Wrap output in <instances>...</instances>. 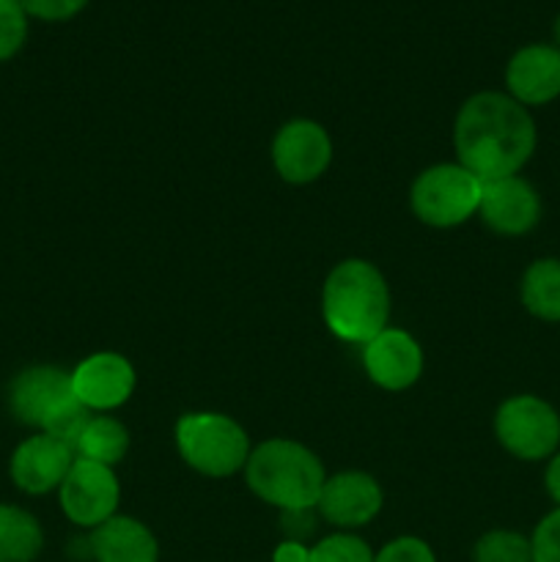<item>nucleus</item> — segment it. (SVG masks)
Wrapping results in <instances>:
<instances>
[{
    "mask_svg": "<svg viewBox=\"0 0 560 562\" xmlns=\"http://www.w3.org/2000/svg\"><path fill=\"white\" fill-rule=\"evenodd\" d=\"M459 165L481 181L516 176L533 159L538 130L530 110L500 91H478L459 108L453 124Z\"/></svg>",
    "mask_w": 560,
    "mask_h": 562,
    "instance_id": "f257e3e1",
    "label": "nucleus"
},
{
    "mask_svg": "<svg viewBox=\"0 0 560 562\" xmlns=\"http://www.w3.org/2000/svg\"><path fill=\"white\" fill-rule=\"evenodd\" d=\"M322 316L329 333L346 344H368L390 327V289L377 263L346 258L327 274Z\"/></svg>",
    "mask_w": 560,
    "mask_h": 562,
    "instance_id": "f03ea898",
    "label": "nucleus"
},
{
    "mask_svg": "<svg viewBox=\"0 0 560 562\" xmlns=\"http://www.w3.org/2000/svg\"><path fill=\"white\" fill-rule=\"evenodd\" d=\"M245 481L247 488L272 508L305 510L318 505L327 472L311 448L294 439L275 437L250 450Z\"/></svg>",
    "mask_w": 560,
    "mask_h": 562,
    "instance_id": "7ed1b4c3",
    "label": "nucleus"
},
{
    "mask_svg": "<svg viewBox=\"0 0 560 562\" xmlns=\"http://www.w3.org/2000/svg\"><path fill=\"white\" fill-rule=\"evenodd\" d=\"M9 412L16 423L49 434L75 448L93 412L77 401L71 390V371L58 366H31L9 384Z\"/></svg>",
    "mask_w": 560,
    "mask_h": 562,
    "instance_id": "20e7f679",
    "label": "nucleus"
},
{
    "mask_svg": "<svg viewBox=\"0 0 560 562\" xmlns=\"http://www.w3.org/2000/svg\"><path fill=\"white\" fill-rule=\"evenodd\" d=\"M173 437L181 461L198 475L214 481L245 470L253 450L245 428L220 412H187L176 423Z\"/></svg>",
    "mask_w": 560,
    "mask_h": 562,
    "instance_id": "39448f33",
    "label": "nucleus"
},
{
    "mask_svg": "<svg viewBox=\"0 0 560 562\" xmlns=\"http://www.w3.org/2000/svg\"><path fill=\"white\" fill-rule=\"evenodd\" d=\"M483 181L459 162H439L412 181L410 206L428 228H456L478 214Z\"/></svg>",
    "mask_w": 560,
    "mask_h": 562,
    "instance_id": "423d86ee",
    "label": "nucleus"
},
{
    "mask_svg": "<svg viewBox=\"0 0 560 562\" xmlns=\"http://www.w3.org/2000/svg\"><path fill=\"white\" fill-rule=\"evenodd\" d=\"M494 437L514 459L549 461L560 450V412L533 393L511 395L494 412Z\"/></svg>",
    "mask_w": 560,
    "mask_h": 562,
    "instance_id": "0eeeda50",
    "label": "nucleus"
},
{
    "mask_svg": "<svg viewBox=\"0 0 560 562\" xmlns=\"http://www.w3.org/2000/svg\"><path fill=\"white\" fill-rule=\"evenodd\" d=\"M58 503L66 519L82 530H97L113 519L121 503V483L113 467L77 459L58 488Z\"/></svg>",
    "mask_w": 560,
    "mask_h": 562,
    "instance_id": "6e6552de",
    "label": "nucleus"
},
{
    "mask_svg": "<svg viewBox=\"0 0 560 562\" xmlns=\"http://www.w3.org/2000/svg\"><path fill=\"white\" fill-rule=\"evenodd\" d=\"M275 173L289 184H313L333 162V137L318 121L294 119L280 126L272 137Z\"/></svg>",
    "mask_w": 560,
    "mask_h": 562,
    "instance_id": "1a4fd4ad",
    "label": "nucleus"
},
{
    "mask_svg": "<svg viewBox=\"0 0 560 562\" xmlns=\"http://www.w3.org/2000/svg\"><path fill=\"white\" fill-rule=\"evenodd\" d=\"M137 387L135 366L119 351H97L77 362L71 371V390L77 401L93 415H108L132 398Z\"/></svg>",
    "mask_w": 560,
    "mask_h": 562,
    "instance_id": "9d476101",
    "label": "nucleus"
},
{
    "mask_svg": "<svg viewBox=\"0 0 560 562\" xmlns=\"http://www.w3.org/2000/svg\"><path fill=\"white\" fill-rule=\"evenodd\" d=\"M478 217L500 236H525L541 223L544 203L525 176H505V179L483 181Z\"/></svg>",
    "mask_w": 560,
    "mask_h": 562,
    "instance_id": "9b49d317",
    "label": "nucleus"
},
{
    "mask_svg": "<svg viewBox=\"0 0 560 562\" xmlns=\"http://www.w3.org/2000/svg\"><path fill=\"white\" fill-rule=\"evenodd\" d=\"M382 505L384 494L377 477L360 470H349L327 475L316 510L327 525L338 527L340 532H351L371 525Z\"/></svg>",
    "mask_w": 560,
    "mask_h": 562,
    "instance_id": "f8f14e48",
    "label": "nucleus"
},
{
    "mask_svg": "<svg viewBox=\"0 0 560 562\" xmlns=\"http://www.w3.org/2000/svg\"><path fill=\"white\" fill-rule=\"evenodd\" d=\"M75 461L77 456L71 445L36 431L14 448L9 461V475L22 494L42 497V494L58 492Z\"/></svg>",
    "mask_w": 560,
    "mask_h": 562,
    "instance_id": "ddd939ff",
    "label": "nucleus"
},
{
    "mask_svg": "<svg viewBox=\"0 0 560 562\" xmlns=\"http://www.w3.org/2000/svg\"><path fill=\"white\" fill-rule=\"evenodd\" d=\"M362 368L379 390L404 393L421 379L423 349L406 329L388 327L362 344Z\"/></svg>",
    "mask_w": 560,
    "mask_h": 562,
    "instance_id": "4468645a",
    "label": "nucleus"
},
{
    "mask_svg": "<svg viewBox=\"0 0 560 562\" xmlns=\"http://www.w3.org/2000/svg\"><path fill=\"white\" fill-rule=\"evenodd\" d=\"M508 97L522 108H544L560 97V49L555 44H527L505 66Z\"/></svg>",
    "mask_w": 560,
    "mask_h": 562,
    "instance_id": "2eb2a0df",
    "label": "nucleus"
},
{
    "mask_svg": "<svg viewBox=\"0 0 560 562\" xmlns=\"http://www.w3.org/2000/svg\"><path fill=\"white\" fill-rule=\"evenodd\" d=\"M91 543L93 562H157L159 543L154 532L135 516H119L108 519L91 530L88 536Z\"/></svg>",
    "mask_w": 560,
    "mask_h": 562,
    "instance_id": "dca6fc26",
    "label": "nucleus"
},
{
    "mask_svg": "<svg viewBox=\"0 0 560 562\" xmlns=\"http://www.w3.org/2000/svg\"><path fill=\"white\" fill-rule=\"evenodd\" d=\"M519 296L533 318L560 324V258H536L522 274Z\"/></svg>",
    "mask_w": 560,
    "mask_h": 562,
    "instance_id": "f3484780",
    "label": "nucleus"
},
{
    "mask_svg": "<svg viewBox=\"0 0 560 562\" xmlns=\"http://www.w3.org/2000/svg\"><path fill=\"white\" fill-rule=\"evenodd\" d=\"M130 453V428L113 415H91L75 442V456L97 464L115 467Z\"/></svg>",
    "mask_w": 560,
    "mask_h": 562,
    "instance_id": "a211bd4d",
    "label": "nucleus"
},
{
    "mask_svg": "<svg viewBox=\"0 0 560 562\" xmlns=\"http://www.w3.org/2000/svg\"><path fill=\"white\" fill-rule=\"evenodd\" d=\"M44 549V530L36 516L0 503V562H33Z\"/></svg>",
    "mask_w": 560,
    "mask_h": 562,
    "instance_id": "6ab92c4d",
    "label": "nucleus"
},
{
    "mask_svg": "<svg viewBox=\"0 0 560 562\" xmlns=\"http://www.w3.org/2000/svg\"><path fill=\"white\" fill-rule=\"evenodd\" d=\"M472 562H533L530 538L516 530H489L472 547Z\"/></svg>",
    "mask_w": 560,
    "mask_h": 562,
    "instance_id": "aec40b11",
    "label": "nucleus"
},
{
    "mask_svg": "<svg viewBox=\"0 0 560 562\" xmlns=\"http://www.w3.org/2000/svg\"><path fill=\"white\" fill-rule=\"evenodd\" d=\"M307 562H373V552L360 536L351 532H333L311 547Z\"/></svg>",
    "mask_w": 560,
    "mask_h": 562,
    "instance_id": "412c9836",
    "label": "nucleus"
},
{
    "mask_svg": "<svg viewBox=\"0 0 560 562\" xmlns=\"http://www.w3.org/2000/svg\"><path fill=\"white\" fill-rule=\"evenodd\" d=\"M27 11L20 0H0V64L11 60L27 38Z\"/></svg>",
    "mask_w": 560,
    "mask_h": 562,
    "instance_id": "4be33fe9",
    "label": "nucleus"
},
{
    "mask_svg": "<svg viewBox=\"0 0 560 562\" xmlns=\"http://www.w3.org/2000/svg\"><path fill=\"white\" fill-rule=\"evenodd\" d=\"M533 562H560V508L549 510L530 536Z\"/></svg>",
    "mask_w": 560,
    "mask_h": 562,
    "instance_id": "5701e85b",
    "label": "nucleus"
},
{
    "mask_svg": "<svg viewBox=\"0 0 560 562\" xmlns=\"http://www.w3.org/2000/svg\"><path fill=\"white\" fill-rule=\"evenodd\" d=\"M373 562H437V554L428 547L423 538L415 536H401L393 538L390 543H384L377 554H373Z\"/></svg>",
    "mask_w": 560,
    "mask_h": 562,
    "instance_id": "b1692460",
    "label": "nucleus"
},
{
    "mask_svg": "<svg viewBox=\"0 0 560 562\" xmlns=\"http://www.w3.org/2000/svg\"><path fill=\"white\" fill-rule=\"evenodd\" d=\"M27 16H36L44 22H64L80 14L88 5V0H20Z\"/></svg>",
    "mask_w": 560,
    "mask_h": 562,
    "instance_id": "393cba45",
    "label": "nucleus"
},
{
    "mask_svg": "<svg viewBox=\"0 0 560 562\" xmlns=\"http://www.w3.org/2000/svg\"><path fill=\"white\" fill-rule=\"evenodd\" d=\"M316 508H305V510H280V527L289 538L285 541H302L316 530Z\"/></svg>",
    "mask_w": 560,
    "mask_h": 562,
    "instance_id": "a878e982",
    "label": "nucleus"
},
{
    "mask_svg": "<svg viewBox=\"0 0 560 562\" xmlns=\"http://www.w3.org/2000/svg\"><path fill=\"white\" fill-rule=\"evenodd\" d=\"M311 547L302 541H280L272 552V562H307Z\"/></svg>",
    "mask_w": 560,
    "mask_h": 562,
    "instance_id": "bb28decb",
    "label": "nucleus"
},
{
    "mask_svg": "<svg viewBox=\"0 0 560 562\" xmlns=\"http://www.w3.org/2000/svg\"><path fill=\"white\" fill-rule=\"evenodd\" d=\"M544 488H547L555 508H560V450L547 461V470H544Z\"/></svg>",
    "mask_w": 560,
    "mask_h": 562,
    "instance_id": "cd10ccee",
    "label": "nucleus"
},
{
    "mask_svg": "<svg viewBox=\"0 0 560 562\" xmlns=\"http://www.w3.org/2000/svg\"><path fill=\"white\" fill-rule=\"evenodd\" d=\"M552 36H555V47L560 49V14H558V20H555V25H552Z\"/></svg>",
    "mask_w": 560,
    "mask_h": 562,
    "instance_id": "c85d7f7f",
    "label": "nucleus"
}]
</instances>
